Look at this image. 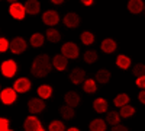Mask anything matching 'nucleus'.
Listing matches in <instances>:
<instances>
[{
  "instance_id": "1",
  "label": "nucleus",
  "mask_w": 145,
  "mask_h": 131,
  "mask_svg": "<svg viewBox=\"0 0 145 131\" xmlns=\"http://www.w3.org/2000/svg\"><path fill=\"white\" fill-rule=\"evenodd\" d=\"M51 68H52V64H51L50 55L39 54V55L35 57V60L32 63V67H31V71H32V74L35 77L41 79V77L48 76V73L51 71Z\"/></svg>"
},
{
  "instance_id": "2",
  "label": "nucleus",
  "mask_w": 145,
  "mask_h": 131,
  "mask_svg": "<svg viewBox=\"0 0 145 131\" xmlns=\"http://www.w3.org/2000/svg\"><path fill=\"white\" fill-rule=\"evenodd\" d=\"M61 55H64L67 60H68V58L74 60V58H77L80 55V48L74 42H65L61 47Z\"/></svg>"
},
{
  "instance_id": "3",
  "label": "nucleus",
  "mask_w": 145,
  "mask_h": 131,
  "mask_svg": "<svg viewBox=\"0 0 145 131\" xmlns=\"http://www.w3.org/2000/svg\"><path fill=\"white\" fill-rule=\"evenodd\" d=\"M23 130L25 131H45L39 118H36L35 115H29L25 122H23Z\"/></svg>"
},
{
  "instance_id": "4",
  "label": "nucleus",
  "mask_w": 145,
  "mask_h": 131,
  "mask_svg": "<svg viewBox=\"0 0 145 131\" xmlns=\"http://www.w3.org/2000/svg\"><path fill=\"white\" fill-rule=\"evenodd\" d=\"M12 3L10 7H9V13L10 16L16 19V20H22V19H25L26 16V12H25V7H23V5L18 3V2H9Z\"/></svg>"
},
{
  "instance_id": "5",
  "label": "nucleus",
  "mask_w": 145,
  "mask_h": 131,
  "mask_svg": "<svg viewBox=\"0 0 145 131\" xmlns=\"http://www.w3.org/2000/svg\"><path fill=\"white\" fill-rule=\"evenodd\" d=\"M26 47H28V44L22 37H16V38H13L9 42V48H10V51L13 54H22L23 51L26 50Z\"/></svg>"
},
{
  "instance_id": "6",
  "label": "nucleus",
  "mask_w": 145,
  "mask_h": 131,
  "mask_svg": "<svg viewBox=\"0 0 145 131\" xmlns=\"http://www.w3.org/2000/svg\"><path fill=\"white\" fill-rule=\"evenodd\" d=\"M0 70H2V73L5 77H13L16 74V71H18V64L16 61L13 60H6L2 63V66H0Z\"/></svg>"
},
{
  "instance_id": "7",
  "label": "nucleus",
  "mask_w": 145,
  "mask_h": 131,
  "mask_svg": "<svg viewBox=\"0 0 145 131\" xmlns=\"http://www.w3.org/2000/svg\"><path fill=\"white\" fill-rule=\"evenodd\" d=\"M45 109V102L39 98H32L28 101V111L31 112V115L39 114Z\"/></svg>"
},
{
  "instance_id": "8",
  "label": "nucleus",
  "mask_w": 145,
  "mask_h": 131,
  "mask_svg": "<svg viewBox=\"0 0 145 131\" xmlns=\"http://www.w3.org/2000/svg\"><path fill=\"white\" fill-rule=\"evenodd\" d=\"M31 80L28 77H20L15 82V85H13V90L16 93H26L31 90Z\"/></svg>"
},
{
  "instance_id": "9",
  "label": "nucleus",
  "mask_w": 145,
  "mask_h": 131,
  "mask_svg": "<svg viewBox=\"0 0 145 131\" xmlns=\"http://www.w3.org/2000/svg\"><path fill=\"white\" fill-rule=\"evenodd\" d=\"M16 92L12 89V88H6L0 92V101H2L5 105H12L16 101Z\"/></svg>"
},
{
  "instance_id": "10",
  "label": "nucleus",
  "mask_w": 145,
  "mask_h": 131,
  "mask_svg": "<svg viewBox=\"0 0 145 131\" xmlns=\"http://www.w3.org/2000/svg\"><path fill=\"white\" fill-rule=\"evenodd\" d=\"M42 22L45 23V25H48V26L57 25V23L59 22V15H58V12H55V10H46L45 13L42 15Z\"/></svg>"
},
{
  "instance_id": "11",
  "label": "nucleus",
  "mask_w": 145,
  "mask_h": 131,
  "mask_svg": "<svg viewBox=\"0 0 145 131\" xmlns=\"http://www.w3.org/2000/svg\"><path fill=\"white\" fill-rule=\"evenodd\" d=\"M80 16L77 15V13H67L65 16H64V19H63V22H64V25L67 26V28H71V29H74V28H77L78 25H80Z\"/></svg>"
},
{
  "instance_id": "12",
  "label": "nucleus",
  "mask_w": 145,
  "mask_h": 131,
  "mask_svg": "<svg viewBox=\"0 0 145 131\" xmlns=\"http://www.w3.org/2000/svg\"><path fill=\"white\" fill-rule=\"evenodd\" d=\"M23 7H25V12L28 15H38L39 10H41V3L38 2V0H28V2L23 5Z\"/></svg>"
},
{
  "instance_id": "13",
  "label": "nucleus",
  "mask_w": 145,
  "mask_h": 131,
  "mask_svg": "<svg viewBox=\"0 0 145 131\" xmlns=\"http://www.w3.org/2000/svg\"><path fill=\"white\" fill-rule=\"evenodd\" d=\"M70 80L74 83V85H80V83H83L86 80V71L83 68H74L70 73Z\"/></svg>"
},
{
  "instance_id": "14",
  "label": "nucleus",
  "mask_w": 145,
  "mask_h": 131,
  "mask_svg": "<svg viewBox=\"0 0 145 131\" xmlns=\"http://www.w3.org/2000/svg\"><path fill=\"white\" fill-rule=\"evenodd\" d=\"M64 101H65V105H67V106L76 108V106L80 103V96H78V93H77V92L70 90V92H67V93H65Z\"/></svg>"
},
{
  "instance_id": "15",
  "label": "nucleus",
  "mask_w": 145,
  "mask_h": 131,
  "mask_svg": "<svg viewBox=\"0 0 145 131\" xmlns=\"http://www.w3.org/2000/svg\"><path fill=\"white\" fill-rule=\"evenodd\" d=\"M116 42L112 39V38H106V39H103L102 41V44H100V48H102V51L103 53H106V54H112V53H115L116 51Z\"/></svg>"
},
{
  "instance_id": "16",
  "label": "nucleus",
  "mask_w": 145,
  "mask_h": 131,
  "mask_svg": "<svg viewBox=\"0 0 145 131\" xmlns=\"http://www.w3.org/2000/svg\"><path fill=\"white\" fill-rule=\"evenodd\" d=\"M51 64L57 68V70H59V71H63V70H65L67 68V64H68V61H67V58L64 57V55H61V54H58V55H55L52 60H51Z\"/></svg>"
},
{
  "instance_id": "17",
  "label": "nucleus",
  "mask_w": 145,
  "mask_h": 131,
  "mask_svg": "<svg viewBox=\"0 0 145 131\" xmlns=\"http://www.w3.org/2000/svg\"><path fill=\"white\" fill-rule=\"evenodd\" d=\"M128 10L134 15H138L144 10V2L142 0H129L128 2Z\"/></svg>"
},
{
  "instance_id": "18",
  "label": "nucleus",
  "mask_w": 145,
  "mask_h": 131,
  "mask_svg": "<svg viewBox=\"0 0 145 131\" xmlns=\"http://www.w3.org/2000/svg\"><path fill=\"white\" fill-rule=\"evenodd\" d=\"M45 38L50 41V42H59L61 41V34H59L55 28H48L46 29V34H45Z\"/></svg>"
},
{
  "instance_id": "19",
  "label": "nucleus",
  "mask_w": 145,
  "mask_h": 131,
  "mask_svg": "<svg viewBox=\"0 0 145 131\" xmlns=\"http://www.w3.org/2000/svg\"><path fill=\"white\" fill-rule=\"evenodd\" d=\"M93 108L94 111L97 112V114H103L107 111V101L103 99V98H97V99H94L93 102Z\"/></svg>"
},
{
  "instance_id": "20",
  "label": "nucleus",
  "mask_w": 145,
  "mask_h": 131,
  "mask_svg": "<svg viewBox=\"0 0 145 131\" xmlns=\"http://www.w3.org/2000/svg\"><path fill=\"white\" fill-rule=\"evenodd\" d=\"M38 96H39V99H48V98H51V95H52V88L50 86V85H41L39 88H38Z\"/></svg>"
},
{
  "instance_id": "21",
  "label": "nucleus",
  "mask_w": 145,
  "mask_h": 131,
  "mask_svg": "<svg viewBox=\"0 0 145 131\" xmlns=\"http://www.w3.org/2000/svg\"><path fill=\"white\" fill-rule=\"evenodd\" d=\"M96 80L99 83H102V85H105V83H107L110 80V71L106 70V68H100L97 73H96Z\"/></svg>"
},
{
  "instance_id": "22",
  "label": "nucleus",
  "mask_w": 145,
  "mask_h": 131,
  "mask_svg": "<svg viewBox=\"0 0 145 131\" xmlns=\"http://www.w3.org/2000/svg\"><path fill=\"white\" fill-rule=\"evenodd\" d=\"M90 131H106V122L103 120H100V118H96V120H93L89 125Z\"/></svg>"
},
{
  "instance_id": "23",
  "label": "nucleus",
  "mask_w": 145,
  "mask_h": 131,
  "mask_svg": "<svg viewBox=\"0 0 145 131\" xmlns=\"http://www.w3.org/2000/svg\"><path fill=\"white\" fill-rule=\"evenodd\" d=\"M44 41H45L44 35H42V34H39V32L33 34L32 37H31V39H29L31 45H32V47H35V48H38V47H42V45H44Z\"/></svg>"
},
{
  "instance_id": "24",
  "label": "nucleus",
  "mask_w": 145,
  "mask_h": 131,
  "mask_svg": "<svg viewBox=\"0 0 145 131\" xmlns=\"http://www.w3.org/2000/svg\"><path fill=\"white\" fill-rule=\"evenodd\" d=\"M59 115H61L64 120H71V118H74L76 112H74V108H71V106H61L59 108Z\"/></svg>"
},
{
  "instance_id": "25",
  "label": "nucleus",
  "mask_w": 145,
  "mask_h": 131,
  "mask_svg": "<svg viewBox=\"0 0 145 131\" xmlns=\"http://www.w3.org/2000/svg\"><path fill=\"white\" fill-rule=\"evenodd\" d=\"M105 122L110 124L112 127H113V125H118V124L120 122V117H119V112H116V111L107 112V115H106V121H105Z\"/></svg>"
},
{
  "instance_id": "26",
  "label": "nucleus",
  "mask_w": 145,
  "mask_h": 131,
  "mask_svg": "<svg viewBox=\"0 0 145 131\" xmlns=\"http://www.w3.org/2000/svg\"><path fill=\"white\" fill-rule=\"evenodd\" d=\"M83 89L86 93H94L97 90V85H96V80L93 79H86L84 80V85H83Z\"/></svg>"
},
{
  "instance_id": "27",
  "label": "nucleus",
  "mask_w": 145,
  "mask_h": 131,
  "mask_svg": "<svg viewBox=\"0 0 145 131\" xmlns=\"http://www.w3.org/2000/svg\"><path fill=\"white\" fill-rule=\"evenodd\" d=\"M129 96L126 93H119L118 96L115 98V101H113V103H115V106H119V108H122V106H125V105H128L129 103Z\"/></svg>"
},
{
  "instance_id": "28",
  "label": "nucleus",
  "mask_w": 145,
  "mask_h": 131,
  "mask_svg": "<svg viewBox=\"0 0 145 131\" xmlns=\"http://www.w3.org/2000/svg\"><path fill=\"white\" fill-rule=\"evenodd\" d=\"M116 66H118L119 68L126 70V68L131 66V58L126 57V55H118V58H116Z\"/></svg>"
},
{
  "instance_id": "29",
  "label": "nucleus",
  "mask_w": 145,
  "mask_h": 131,
  "mask_svg": "<svg viewBox=\"0 0 145 131\" xmlns=\"http://www.w3.org/2000/svg\"><path fill=\"white\" fill-rule=\"evenodd\" d=\"M134 114H135V108L128 103V105H125V106H122V108H120L119 117H122V118H129V117H132Z\"/></svg>"
},
{
  "instance_id": "30",
  "label": "nucleus",
  "mask_w": 145,
  "mask_h": 131,
  "mask_svg": "<svg viewBox=\"0 0 145 131\" xmlns=\"http://www.w3.org/2000/svg\"><path fill=\"white\" fill-rule=\"evenodd\" d=\"M80 38H81V42H83L84 45H90V44L94 42V35H93L91 32H89V31L83 32Z\"/></svg>"
},
{
  "instance_id": "31",
  "label": "nucleus",
  "mask_w": 145,
  "mask_h": 131,
  "mask_svg": "<svg viewBox=\"0 0 145 131\" xmlns=\"http://www.w3.org/2000/svg\"><path fill=\"white\" fill-rule=\"evenodd\" d=\"M96 60H97V53L93 51V50H89L84 53V61L89 63V64H93Z\"/></svg>"
},
{
  "instance_id": "32",
  "label": "nucleus",
  "mask_w": 145,
  "mask_h": 131,
  "mask_svg": "<svg viewBox=\"0 0 145 131\" xmlns=\"http://www.w3.org/2000/svg\"><path fill=\"white\" fill-rule=\"evenodd\" d=\"M48 131H65V125L63 121H52L48 127Z\"/></svg>"
},
{
  "instance_id": "33",
  "label": "nucleus",
  "mask_w": 145,
  "mask_h": 131,
  "mask_svg": "<svg viewBox=\"0 0 145 131\" xmlns=\"http://www.w3.org/2000/svg\"><path fill=\"white\" fill-rule=\"evenodd\" d=\"M132 73L135 74V77L144 76V73H145V66H144V64H137V66L134 67V70H132Z\"/></svg>"
},
{
  "instance_id": "34",
  "label": "nucleus",
  "mask_w": 145,
  "mask_h": 131,
  "mask_svg": "<svg viewBox=\"0 0 145 131\" xmlns=\"http://www.w3.org/2000/svg\"><path fill=\"white\" fill-rule=\"evenodd\" d=\"M9 125H10V122H9L7 118L0 117V131H12Z\"/></svg>"
},
{
  "instance_id": "35",
  "label": "nucleus",
  "mask_w": 145,
  "mask_h": 131,
  "mask_svg": "<svg viewBox=\"0 0 145 131\" xmlns=\"http://www.w3.org/2000/svg\"><path fill=\"white\" fill-rule=\"evenodd\" d=\"M9 50V41L6 38H0V53H6Z\"/></svg>"
},
{
  "instance_id": "36",
  "label": "nucleus",
  "mask_w": 145,
  "mask_h": 131,
  "mask_svg": "<svg viewBox=\"0 0 145 131\" xmlns=\"http://www.w3.org/2000/svg\"><path fill=\"white\" fill-rule=\"evenodd\" d=\"M137 86H138V88H141V89L144 90V88H145V76L137 77Z\"/></svg>"
},
{
  "instance_id": "37",
  "label": "nucleus",
  "mask_w": 145,
  "mask_h": 131,
  "mask_svg": "<svg viewBox=\"0 0 145 131\" xmlns=\"http://www.w3.org/2000/svg\"><path fill=\"white\" fill-rule=\"evenodd\" d=\"M112 131H128V128H126L125 125H120V124H118V125H113Z\"/></svg>"
},
{
  "instance_id": "38",
  "label": "nucleus",
  "mask_w": 145,
  "mask_h": 131,
  "mask_svg": "<svg viewBox=\"0 0 145 131\" xmlns=\"http://www.w3.org/2000/svg\"><path fill=\"white\" fill-rule=\"evenodd\" d=\"M138 99H139V102H141V103H145V92H144V90H141V92H139Z\"/></svg>"
},
{
  "instance_id": "39",
  "label": "nucleus",
  "mask_w": 145,
  "mask_h": 131,
  "mask_svg": "<svg viewBox=\"0 0 145 131\" xmlns=\"http://www.w3.org/2000/svg\"><path fill=\"white\" fill-rule=\"evenodd\" d=\"M81 3L84 6H91L93 5V0H81Z\"/></svg>"
},
{
  "instance_id": "40",
  "label": "nucleus",
  "mask_w": 145,
  "mask_h": 131,
  "mask_svg": "<svg viewBox=\"0 0 145 131\" xmlns=\"http://www.w3.org/2000/svg\"><path fill=\"white\" fill-rule=\"evenodd\" d=\"M51 3H54V5H63L64 2H63V0H52Z\"/></svg>"
},
{
  "instance_id": "41",
  "label": "nucleus",
  "mask_w": 145,
  "mask_h": 131,
  "mask_svg": "<svg viewBox=\"0 0 145 131\" xmlns=\"http://www.w3.org/2000/svg\"><path fill=\"white\" fill-rule=\"evenodd\" d=\"M67 131H80L78 128H76V127H71V128H68Z\"/></svg>"
}]
</instances>
